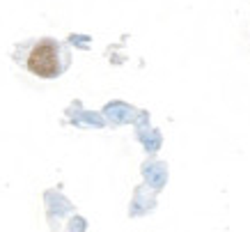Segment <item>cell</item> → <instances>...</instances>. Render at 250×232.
Instances as JSON below:
<instances>
[{"mask_svg": "<svg viewBox=\"0 0 250 232\" xmlns=\"http://www.w3.org/2000/svg\"><path fill=\"white\" fill-rule=\"evenodd\" d=\"M16 60L39 78H58L69 65V51L55 39H37L23 44Z\"/></svg>", "mask_w": 250, "mask_h": 232, "instance_id": "cell-1", "label": "cell"}]
</instances>
